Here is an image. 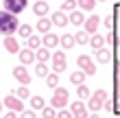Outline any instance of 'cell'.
I'll use <instances>...</instances> for the list:
<instances>
[{"label": "cell", "instance_id": "39", "mask_svg": "<svg viewBox=\"0 0 120 118\" xmlns=\"http://www.w3.org/2000/svg\"><path fill=\"white\" fill-rule=\"evenodd\" d=\"M87 118H101V116H98V112H94V114H92V116H87Z\"/></svg>", "mask_w": 120, "mask_h": 118}, {"label": "cell", "instance_id": "22", "mask_svg": "<svg viewBox=\"0 0 120 118\" xmlns=\"http://www.w3.org/2000/svg\"><path fill=\"white\" fill-rule=\"evenodd\" d=\"M59 44L63 46V50L72 48V46H74V35H68V33H63V37H59Z\"/></svg>", "mask_w": 120, "mask_h": 118}, {"label": "cell", "instance_id": "38", "mask_svg": "<svg viewBox=\"0 0 120 118\" xmlns=\"http://www.w3.org/2000/svg\"><path fill=\"white\" fill-rule=\"evenodd\" d=\"M105 42H109V44H111V42H114V33H107V35H105Z\"/></svg>", "mask_w": 120, "mask_h": 118}, {"label": "cell", "instance_id": "15", "mask_svg": "<svg viewBox=\"0 0 120 118\" xmlns=\"http://www.w3.org/2000/svg\"><path fill=\"white\" fill-rule=\"evenodd\" d=\"M4 48H7V53L15 55L20 50V44H18V39L13 37V35H4Z\"/></svg>", "mask_w": 120, "mask_h": 118}, {"label": "cell", "instance_id": "28", "mask_svg": "<svg viewBox=\"0 0 120 118\" xmlns=\"http://www.w3.org/2000/svg\"><path fill=\"white\" fill-rule=\"evenodd\" d=\"M39 46H41V39L37 35H29V37H26V48L35 50V48H39Z\"/></svg>", "mask_w": 120, "mask_h": 118}, {"label": "cell", "instance_id": "1", "mask_svg": "<svg viewBox=\"0 0 120 118\" xmlns=\"http://www.w3.org/2000/svg\"><path fill=\"white\" fill-rule=\"evenodd\" d=\"M18 15H13L9 11H0V33L2 35H13V33L18 31Z\"/></svg>", "mask_w": 120, "mask_h": 118}, {"label": "cell", "instance_id": "4", "mask_svg": "<svg viewBox=\"0 0 120 118\" xmlns=\"http://www.w3.org/2000/svg\"><path fill=\"white\" fill-rule=\"evenodd\" d=\"M76 66H79V70L85 72V77L96 74V66H94V61H92L90 55H79V57H76Z\"/></svg>", "mask_w": 120, "mask_h": 118}, {"label": "cell", "instance_id": "8", "mask_svg": "<svg viewBox=\"0 0 120 118\" xmlns=\"http://www.w3.org/2000/svg\"><path fill=\"white\" fill-rule=\"evenodd\" d=\"M13 77L22 83V85H29L31 83V74H29V70H26V66H15L13 68Z\"/></svg>", "mask_w": 120, "mask_h": 118}, {"label": "cell", "instance_id": "19", "mask_svg": "<svg viewBox=\"0 0 120 118\" xmlns=\"http://www.w3.org/2000/svg\"><path fill=\"white\" fill-rule=\"evenodd\" d=\"M48 59H50V48H35V61L46 64Z\"/></svg>", "mask_w": 120, "mask_h": 118}, {"label": "cell", "instance_id": "35", "mask_svg": "<svg viewBox=\"0 0 120 118\" xmlns=\"http://www.w3.org/2000/svg\"><path fill=\"white\" fill-rule=\"evenodd\" d=\"M55 118H72V114H70L68 109H59V112H57V116H55Z\"/></svg>", "mask_w": 120, "mask_h": 118}, {"label": "cell", "instance_id": "18", "mask_svg": "<svg viewBox=\"0 0 120 118\" xmlns=\"http://www.w3.org/2000/svg\"><path fill=\"white\" fill-rule=\"evenodd\" d=\"M68 22H72L74 26H81L83 22H85V15H83L81 11H76V9H74V11H70V15H68Z\"/></svg>", "mask_w": 120, "mask_h": 118}, {"label": "cell", "instance_id": "17", "mask_svg": "<svg viewBox=\"0 0 120 118\" xmlns=\"http://www.w3.org/2000/svg\"><path fill=\"white\" fill-rule=\"evenodd\" d=\"M94 55H96L98 64H109L111 61V53L107 50V48H98V50H94Z\"/></svg>", "mask_w": 120, "mask_h": 118}, {"label": "cell", "instance_id": "21", "mask_svg": "<svg viewBox=\"0 0 120 118\" xmlns=\"http://www.w3.org/2000/svg\"><path fill=\"white\" fill-rule=\"evenodd\" d=\"M44 79H46V85H48V88H52V90L59 85V74H57V72H48Z\"/></svg>", "mask_w": 120, "mask_h": 118}, {"label": "cell", "instance_id": "40", "mask_svg": "<svg viewBox=\"0 0 120 118\" xmlns=\"http://www.w3.org/2000/svg\"><path fill=\"white\" fill-rule=\"evenodd\" d=\"M0 112H2V99H0Z\"/></svg>", "mask_w": 120, "mask_h": 118}, {"label": "cell", "instance_id": "10", "mask_svg": "<svg viewBox=\"0 0 120 118\" xmlns=\"http://www.w3.org/2000/svg\"><path fill=\"white\" fill-rule=\"evenodd\" d=\"M70 114H72V118H87V105H83L81 101H74L72 107H70Z\"/></svg>", "mask_w": 120, "mask_h": 118}, {"label": "cell", "instance_id": "30", "mask_svg": "<svg viewBox=\"0 0 120 118\" xmlns=\"http://www.w3.org/2000/svg\"><path fill=\"white\" fill-rule=\"evenodd\" d=\"M48 72H50V70H48V66H46V64H41V61H37V66H35V74L44 79Z\"/></svg>", "mask_w": 120, "mask_h": 118}, {"label": "cell", "instance_id": "12", "mask_svg": "<svg viewBox=\"0 0 120 118\" xmlns=\"http://www.w3.org/2000/svg\"><path fill=\"white\" fill-rule=\"evenodd\" d=\"M33 13L37 18H44L46 13H50V4H48L46 0H37V2L33 4Z\"/></svg>", "mask_w": 120, "mask_h": 118}, {"label": "cell", "instance_id": "5", "mask_svg": "<svg viewBox=\"0 0 120 118\" xmlns=\"http://www.w3.org/2000/svg\"><path fill=\"white\" fill-rule=\"evenodd\" d=\"M2 107H7V109H11V112L20 114V112L24 109V101L18 99L15 94H9V96H4V99H2Z\"/></svg>", "mask_w": 120, "mask_h": 118}, {"label": "cell", "instance_id": "9", "mask_svg": "<svg viewBox=\"0 0 120 118\" xmlns=\"http://www.w3.org/2000/svg\"><path fill=\"white\" fill-rule=\"evenodd\" d=\"M18 57H20V64H22V66L35 64V50H31V48H20V50H18Z\"/></svg>", "mask_w": 120, "mask_h": 118}, {"label": "cell", "instance_id": "2", "mask_svg": "<svg viewBox=\"0 0 120 118\" xmlns=\"http://www.w3.org/2000/svg\"><path fill=\"white\" fill-rule=\"evenodd\" d=\"M68 101H70V92L66 88H55V94H52V101H50V107H55V109H63L68 105Z\"/></svg>", "mask_w": 120, "mask_h": 118}, {"label": "cell", "instance_id": "20", "mask_svg": "<svg viewBox=\"0 0 120 118\" xmlns=\"http://www.w3.org/2000/svg\"><path fill=\"white\" fill-rule=\"evenodd\" d=\"M35 29H37V31H41V33H48V31H50L52 29V22H50V18H39L37 20V26H35Z\"/></svg>", "mask_w": 120, "mask_h": 118}, {"label": "cell", "instance_id": "26", "mask_svg": "<svg viewBox=\"0 0 120 118\" xmlns=\"http://www.w3.org/2000/svg\"><path fill=\"white\" fill-rule=\"evenodd\" d=\"M15 33H18L20 37H24V39H26L29 35H33V26H31V24H20Z\"/></svg>", "mask_w": 120, "mask_h": 118}, {"label": "cell", "instance_id": "37", "mask_svg": "<svg viewBox=\"0 0 120 118\" xmlns=\"http://www.w3.org/2000/svg\"><path fill=\"white\" fill-rule=\"evenodd\" d=\"M4 118H18V114H15V112H11V109H9V112L4 114Z\"/></svg>", "mask_w": 120, "mask_h": 118}, {"label": "cell", "instance_id": "34", "mask_svg": "<svg viewBox=\"0 0 120 118\" xmlns=\"http://www.w3.org/2000/svg\"><path fill=\"white\" fill-rule=\"evenodd\" d=\"M18 118H37V116H35V112H33V109H22Z\"/></svg>", "mask_w": 120, "mask_h": 118}, {"label": "cell", "instance_id": "24", "mask_svg": "<svg viewBox=\"0 0 120 118\" xmlns=\"http://www.w3.org/2000/svg\"><path fill=\"white\" fill-rule=\"evenodd\" d=\"M29 103H31V109H33V112H37V109H41V107L46 105V101L41 99V96H31Z\"/></svg>", "mask_w": 120, "mask_h": 118}, {"label": "cell", "instance_id": "41", "mask_svg": "<svg viewBox=\"0 0 120 118\" xmlns=\"http://www.w3.org/2000/svg\"><path fill=\"white\" fill-rule=\"evenodd\" d=\"M98 2H107V0H98Z\"/></svg>", "mask_w": 120, "mask_h": 118}, {"label": "cell", "instance_id": "33", "mask_svg": "<svg viewBox=\"0 0 120 118\" xmlns=\"http://www.w3.org/2000/svg\"><path fill=\"white\" fill-rule=\"evenodd\" d=\"M15 96H18V99H22V101H26V99H29V85H22L15 92Z\"/></svg>", "mask_w": 120, "mask_h": 118}, {"label": "cell", "instance_id": "11", "mask_svg": "<svg viewBox=\"0 0 120 118\" xmlns=\"http://www.w3.org/2000/svg\"><path fill=\"white\" fill-rule=\"evenodd\" d=\"M98 24H101V18L98 15H90L85 22H83V31H87L90 35L92 33H98Z\"/></svg>", "mask_w": 120, "mask_h": 118}, {"label": "cell", "instance_id": "3", "mask_svg": "<svg viewBox=\"0 0 120 118\" xmlns=\"http://www.w3.org/2000/svg\"><path fill=\"white\" fill-rule=\"evenodd\" d=\"M105 101H107V92H105V90H96L94 94L87 96V109H92V112H98V109L103 107Z\"/></svg>", "mask_w": 120, "mask_h": 118}, {"label": "cell", "instance_id": "6", "mask_svg": "<svg viewBox=\"0 0 120 118\" xmlns=\"http://www.w3.org/2000/svg\"><path fill=\"white\" fill-rule=\"evenodd\" d=\"M50 59H52V72H63L66 70V66H68V59H66V53L63 50H57V53H52L50 55Z\"/></svg>", "mask_w": 120, "mask_h": 118}, {"label": "cell", "instance_id": "23", "mask_svg": "<svg viewBox=\"0 0 120 118\" xmlns=\"http://www.w3.org/2000/svg\"><path fill=\"white\" fill-rule=\"evenodd\" d=\"M90 88L85 85V83H81V85H76V96H79V101H87V96H90Z\"/></svg>", "mask_w": 120, "mask_h": 118}, {"label": "cell", "instance_id": "13", "mask_svg": "<svg viewBox=\"0 0 120 118\" xmlns=\"http://www.w3.org/2000/svg\"><path fill=\"white\" fill-rule=\"evenodd\" d=\"M41 44H44V48H57L59 46V37L55 35V33H44V39H41Z\"/></svg>", "mask_w": 120, "mask_h": 118}, {"label": "cell", "instance_id": "36", "mask_svg": "<svg viewBox=\"0 0 120 118\" xmlns=\"http://www.w3.org/2000/svg\"><path fill=\"white\" fill-rule=\"evenodd\" d=\"M103 24L107 26V29H111V26H114V18H105V20H103Z\"/></svg>", "mask_w": 120, "mask_h": 118}, {"label": "cell", "instance_id": "25", "mask_svg": "<svg viewBox=\"0 0 120 118\" xmlns=\"http://www.w3.org/2000/svg\"><path fill=\"white\" fill-rule=\"evenodd\" d=\"M76 7H81V11H94L96 0H76Z\"/></svg>", "mask_w": 120, "mask_h": 118}, {"label": "cell", "instance_id": "27", "mask_svg": "<svg viewBox=\"0 0 120 118\" xmlns=\"http://www.w3.org/2000/svg\"><path fill=\"white\" fill-rule=\"evenodd\" d=\"M70 81H72L74 85H81V83H85V72H83V70L72 72V74H70Z\"/></svg>", "mask_w": 120, "mask_h": 118}, {"label": "cell", "instance_id": "29", "mask_svg": "<svg viewBox=\"0 0 120 118\" xmlns=\"http://www.w3.org/2000/svg\"><path fill=\"white\" fill-rule=\"evenodd\" d=\"M87 42H90V33L87 31H79L74 35V44H87Z\"/></svg>", "mask_w": 120, "mask_h": 118}, {"label": "cell", "instance_id": "16", "mask_svg": "<svg viewBox=\"0 0 120 118\" xmlns=\"http://www.w3.org/2000/svg\"><path fill=\"white\" fill-rule=\"evenodd\" d=\"M87 44H90L92 48H94V50H98V48H105V35H98V33H92Z\"/></svg>", "mask_w": 120, "mask_h": 118}, {"label": "cell", "instance_id": "31", "mask_svg": "<svg viewBox=\"0 0 120 118\" xmlns=\"http://www.w3.org/2000/svg\"><path fill=\"white\" fill-rule=\"evenodd\" d=\"M55 116H57V109H55V107H50V105L41 107V118H55Z\"/></svg>", "mask_w": 120, "mask_h": 118}, {"label": "cell", "instance_id": "32", "mask_svg": "<svg viewBox=\"0 0 120 118\" xmlns=\"http://www.w3.org/2000/svg\"><path fill=\"white\" fill-rule=\"evenodd\" d=\"M74 9H76V0H63L61 11H74Z\"/></svg>", "mask_w": 120, "mask_h": 118}, {"label": "cell", "instance_id": "7", "mask_svg": "<svg viewBox=\"0 0 120 118\" xmlns=\"http://www.w3.org/2000/svg\"><path fill=\"white\" fill-rule=\"evenodd\" d=\"M26 4H29V0H4V11L18 15V13H22L26 9Z\"/></svg>", "mask_w": 120, "mask_h": 118}, {"label": "cell", "instance_id": "14", "mask_svg": "<svg viewBox=\"0 0 120 118\" xmlns=\"http://www.w3.org/2000/svg\"><path fill=\"white\" fill-rule=\"evenodd\" d=\"M50 22H52V26H59V29H63V26L68 24V15H66V13H63L61 9H59L57 13H52Z\"/></svg>", "mask_w": 120, "mask_h": 118}]
</instances>
